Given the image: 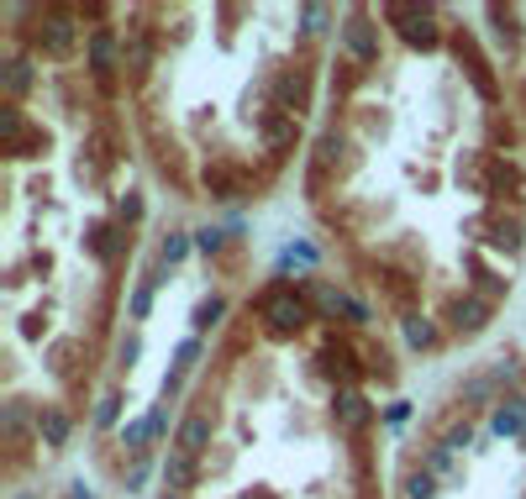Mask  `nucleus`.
<instances>
[{"mask_svg":"<svg viewBox=\"0 0 526 499\" xmlns=\"http://www.w3.org/2000/svg\"><path fill=\"white\" fill-rule=\"evenodd\" d=\"M164 499H179V495H164Z\"/></svg>","mask_w":526,"mask_h":499,"instance_id":"obj_23","label":"nucleus"},{"mask_svg":"<svg viewBox=\"0 0 526 499\" xmlns=\"http://www.w3.org/2000/svg\"><path fill=\"white\" fill-rule=\"evenodd\" d=\"M37 43L48 48V58H63V53H69V48H74V27H69V21H59V16H53V21H43V32H37Z\"/></svg>","mask_w":526,"mask_h":499,"instance_id":"obj_4","label":"nucleus"},{"mask_svg":"<svg viewBox=\"0 0 526 499\" xmlns=\"http://www.w3.org/2000/svg\"><path fill=\"white\" fill-rule=\"evenodd\" d=\"M117 394H106V399H101V410H95V421H101V426H111V421H117Z\"/></svg>","mask_w":526,"mask_h":499,"instance_id":"obj_20","label":"nucleus"},{"mask_svg":"<svg viewBox=\"0 0 526 499\" xmlns=\"http://www.w3.org/2000/svg\"><path fill=\"white\" fill-rule=\"evenodd\" d=\"M337 415H343V426H363V421H368V405H363L358 394H343V399H337Z\"/></svg>","mask_w":526,"mask_h":499,"instance_id":"obj_11","label":"nucleus"},{"mask_svg":"<svg viewBox=\"0 0 526 499\" xmlns=\"http://www.w3.org/2000/svg\"><path fill=\"white\" fill-rule=\"evenodd\" d=\"M484 316H490V305H484V300H458V305H453V326L468 332V336L484 326Z\"/></svg>","mask_w":526,"mask_h":499,"instance_id":"obj_7","label":"nucleus"},{"mask_svg":"<svg viewBox=\"0 0 526 499\" xmlns=\"http://www.w3.org/2000/svg\"><path fill=\"white\" fill-rule=\"evenodd\" d=\"M148 305H153V278H148V284H137V294H132V316L142 321V316H148Z\"/></svg>","mask_w":526,"mask_h":499,"instance_id":"obj_15","label":"nucleus"},{"mask_svg":"<svg viewBox=\"0 0 526 499\" xmlns=\"http://www.w3.org/2000/svg\"><path fill=\"white\" fill-rule=\"evenodd\" d=\"M37 437H43L48 447H63V442H69V415L53 410V405H48V410H37Z\"/></svg>","mask_w":526,"mask_h":499,"instance_id":"obj_5","label":"nucleus"},{"mask_svg":"<svg viewBox=\"0 0 526 499\" xmlns=\"http://www.w3.org/2000/svg\"><path fill=\"white\" fill-rule=\"evenodd\" d=\"M348 48H352L358 58H374V53H379V43H374V27H368L363 16H352V21H348Z\"/></svg>","mask_w":526,"mask_h":499,"instance_id":"obj_8","label":"nucleus"},{"mask_svg":"<svg viewBox=\"0 0 526 499\" xmlns=\"http://www.w3.org/2000/svg\"><path fill=\"white\" fill-rule=\"evenodd\" d=\"M305 316H311V310H305V300H300L295 289H274V294L263 300V321H269L274 332H300Z\"/></svg>","mask_w":526,"mask_h":499,"instance_id":"obj_1","label":"nucleus"},{"mask_svg":"<svg viewBox=\"0 0 526 499\" xmlns=\"http://www.w3.org/2000/svg\"><path fill=\"white\" fill-rule=\"evenodd\" d=\"M390 16H395V21H406L401 32H406V43H410V48H432V43H437V21H432L426 11H410V5H395Z\"/></svg>","mask_w":526,"mask_h":499,"instance_id":"obj_2","label":"nucleus"},{"mask_svg":"<svg viewBox=\"0 0 526 499\" xmlns=\"http://www.w3.org/2000/svg\"><path fill=\"white\" fill-rule=\"evenodd\" d=\"M90 58H95V68H111V58H117V43H111V32H95V43H90Z\"/></svg>","mask_w":526,"mask_h":499,"instance_id":"obj_13","label":"nucleus"},{"mask_svg":"<svg viewBox=\"0 0 526 499\" xmlns=\"http://www.w3.org/2000/svg\"><path fill=\"white\" fill-rule=\"evenodd\" d=\"M300 16H305V27H311V32H321V21H327V11H321V5H305Z\"/></svg>","mask_w":526,"mask_h":499,"instance_id":"obj_21","label":"nucleus"},{"mask_svg":"<svg viewBox=\"0 0 526 499\" xmlns=\"http://www.w3.org/2000/svg\"><path fill=\"white\" fill-rule=\"evenodd\" d=\"M184 253H190V242H184V231H174V237L164 242V263H179Z\"/></svg>","mask_w":526,"mask_h":499,"instance_id":"obj_18","label":"nucleus"},{"mask_svg":"<svg viewBox=\"0 0 526 499\" xmlns=\"http://www.w3.org/2000/svg\"><path fill=\"white\" fill-rule=\"evenodd\" d=\"M153 437V426L148 421H132V426H121V442H126V452H142V442Z\"/></svg>","mask_w":526,"mask_h":499,"instance_id":"obj_14","label":"nucleus"},{"mask_svg":"<svg viewBox=\"0 0 526 499\" xmlns=\"http://www.w3.org/2000/svg\"><path fill=\"white\" fill-rule=\"evenodd\" d=\"M495 437H526V399H500V410H495Z\"/></svg>","mask_w":526,"mask_h":499,"instance_id":"obj_3","label":"nucleus"},{"mask_svg":"<svg viewBox=\"0 0 526 499\" xmlns=\"http://www.w3.org/2000/svg\"><path fill=\"white\" fill-rule=\"evenodd\" d=\"M410 499H432V473H410Z\"/></svg>","mask_w":526,"mask_h":499,"instance_id":"obj_19","label":"nucleus"},{"mask_svg":"<svg viewBox=\"0 0 526 499\" xmlns=\"http://www.w3.org/2000/svg\"><path fill=\"white\" fill-rule=\"evenodd\" d=\"M164 479H169V489H174V495H184V489L195 484V457H184V452H179V457H169Z\"/></svg>","mask_w":526,"mask_h":499,"instance_id":"obj_9","label":"nucleus"},{"mask_svg":"<svg viewBox=\"0 0 526 499\" xmlns=\"http://www.w3.org/2000/svg\"><path fill=\"white\" fill-rule=\"evenodd\" d=\"M206 437H211V421H206V415H190V421L179 426V452H184V457H195V452L206 447Z\"/></svg>","mask_w":526,"mask_h":499,"instance_id":"obj_6","label":"nucleus"},{"mask_svg":"<svg viewBox=\"0 0 526 499\" xmlns=\"http://www.w3.org/2000/svg\"><path fill=\"white\" fill-rule=\"evenodd\" d=\"M69 499H95V495H90L85 484H69Z\"/></svg>","mask_w":526,"mask_h":499,"instance_id":"obj_22","label":"nucleus"},{"mask_svg":"<svg viewBox=\"0 0 526 499\" xmlns=\"http://www.w3.org/2000/svg\"><path fill=\"white\" fill-rule=\"evenodd\" d=\"M222 310H227V300H206V305L195 310V326H211V321H216Z\"/></svg>","mask_w":526,"mask_h":499,"instance_id":"obj_17","label":"nucleus"},{"mask_svg":"<svg viewBox=\"0 0 526 499\" xmlns=\"http://www.w3.org/2000/svg\"><path fill=\"white\" fill-rule=\"evenodd\" d=\"M263 137H269V148H290L295 121H290L285 111H279V116H269V121H263Z\"/></svg>","mask_w":526,"mask_h":499,"instance_id":"obj_10","label":"nucleus"},{"mask_svg":"<svg viewBox=\"0 0 526 499\" xmlns=\"http://www.w3.org/2000/svg\"><path fill=\"white\" fill-rule=\"evenodd\" d=\"M195 352H200V342L190 336V342H179V352H174V368L184 374V368H195Z\"/></svg>","mask_w":526,"mask_h":499,"instance_id":"obj_16","label":"nucleus"},{"mask_svg":"<svg viewBox=\"0 0 526 499\" xmlns=\"http://www.w3.org/2000/svg\"><path fill=\"white\" fill-rule=\"evenodd\" d=\"M406 342H410V347H432V342H437V332H432V321H421V316H410V321H406Z\"/></svg>","mask_w":526,"mask_h":499,"instance_id":"obj_12","label":"nucleus"}]
</instances>
